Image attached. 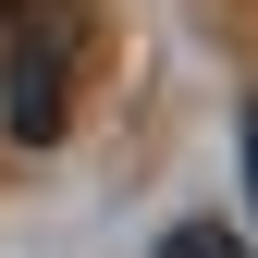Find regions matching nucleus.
I'll return each instance as SVG.
<instances>
[{
  "label": "nucleus",
  "mask_w": 258,
  "mask_h": 258,
  "mask_svg": "<svg viewBox=\"0 0 258 258\" xmlns=\"http://www.w3.org/2000/svg\"><path fill=\"white\" fill-rule=\"evenodd\" d=\"M246 184H258V99H246Z\"/></svg>",
  "instance_id": "3"
},
{
  "label": "nucleus",
  "mask_w": 258,
  "mask_h": 258,
  "mask_svg": "<svg viewBox=\"0 0 258 258\" xmlns=\"http://www.w3.org/2000/svg\"><path fill=\"white\" fill-rule=\"evenodd\" d=\"M74 61H86V0H13V25H0V123H13V148L61 136Z\"/></svg>",
  "instance_id": "1"
},
{
  "label": "nucleus",
  "mask_w": 258,
  "mask_h": 258,
  "mask_svg": "<svg viewBox=\"0 0 258 258\" xmlns=\"http://www.w3.org/2000/svg\"><path fill=\"white\" fill-rule=\"evenodd\" d=\"M160 258H246V246L221 234V221H184V234H160Z\"/></svg>",
  "instance_id": "2"
}]
</instances>
